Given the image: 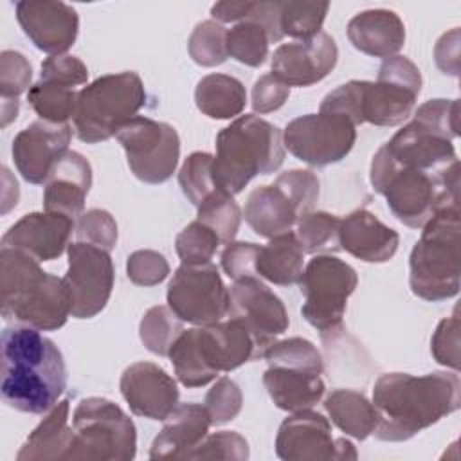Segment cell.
Listing matches in <instances>:
<instances>
[{"mask_svg":"<svg viewBox=\"0 0 461 461\" xmlns=\"http://www.w3.org/2000/svg\"><path fill=\"white\" fill-rule=\"evenodd\" d=\"M373 405L378 414L373 434L382 441H405L459 409L461 382L457 371L385 373L375 382Z\"/></svg>","mask_w":461,"mask_h":461,"instance_id":"obj_1","label":"cell"},{"mask_svg":"<svg viewBox=\"0 0 461 461\" xmlns=\"http://www.w3.org/2000/svg\"><path fill=\"white\" fill-rule=\"evenodd\" d=\"M67 387L59 348L40 330L13 324L2 331V400L29 414L49 412Z\"/></svg>","mask_w":461,"mask_h":461,"instance_id":"obj_2","label":"cell"},{"mask_svg":"<svg viewBox=\"0 0 461 461\" xmlns=\"http://www.w3.org/2000/svg\"><path fill=\"white\" fill-rule=\"evenodd\" d=\"M421 90L420 68L405 56H391L376 81H348L324 95L319 112L346 115L355 126H398L411 113Z\"/></svg>","mask_w":461,"mask_h":461,"instance_id":"obj_3","label":"cell"},{"mask_svg":"<svg viewBox=\"0 0 461 461\" xmlns=\"http://www.w3.org/2000/svg\"><path fill=\"white\" fill-rule=\"evenodd\" d=\"M2 317L40 331L65 326L72 315V297L63 277L52 276L32 256L5 249L0 250Z\"/></svg>","mask_w":461,"mask_h":461,"instance_id":"obj_4","label":"cell"},{"mask_svg":"<svg viewBox=\"0 0 461 461\" xmlns=\"http://www.w3.org/2000/svg\"><path fill=\"white\" fill-rule=\"evenodd\" d=\"M175 375L185 387H202L223 371L263 358L250 331L234 317L184 330L169 349Z\"/></svg>","mask_w":461,"mask_h":461,"instance_id":"obj_5","label":"cell"},{"mask_svg":"<svg viewBox=\"0 0 461 461\" xmlns=\"http://www.w3.org/2000/svg\"><path fill=\"white\" fill-rule=\"evenodd\" d=\"M369 180L396 220L412 229H421L439 209L459 203V162L439 171L396 167L378 148Z\"/></svg>","mask_w":461,"mask_h":461,"instance_id":"obj_6","label":"cell"},{"mask_svg":"<svg viewBox=\"0 0 461 461\" xmlns=\"http://www.w3.org/2000/svg\"><path fill=\"white\" fill-rule=\"evenodd\" d=\"M285 151L283 131L276 124L252 113L240 115L216 135L214 182L234 196L254 176L277 171Z\"/></svg>","mask_w":461,"mask_h":461,"instance_id":"obj_7","label":"cell"},{"mask_svg":"<svg viewBox=\"0 0 461 461\" xmlns=\"http://www.w3.org/2000/svg\"><path fill=\"white\" fill-rule=\"evenodd\" d=\"M409 256V286L425 301H447L461 285L459 203L439 209L423 227Z\"/></svg>","mask_w":461,"mask_h":461,"instance_id":"obj_8","label":"cell"},{"mask_svg":"<svg viewBox=\"0 0 461 461\" xmlns=\"http://www.w3.org/2000/svg\"><path fill=\"white\" fill-rule=\"evenodd\" d=\"M146 104V90L137 72L106 74L77 94L74 130L81 142L97 144L117 131Z\"/></svg>","mask_w":461,"mask_h":461,"instance_id":"obj_9","label":"cell"},{"mask_svg":"<svg viewBox=\"0 0 461 461\" xmlns=\"http://www.w3.org/2000/svg\"><path fill=\"white\" fill-rule=\"evenodd\" d=\"M72 427L74 445L68 459L130 461L135 457V423L106 398H83L74 409Z\"/></svg>","mask_w":461,"mask_h":461,"instance_id":"obj_10","label":"cell"},{"mask_svg":"<svg viewBox=\"0 0 461 461\" xmlns=\"http://www.w3.org/2000/svg\"><path fill=\"white\" fill-rule=\"evenodd\" d=\"M358 285L357 270L331 254H317L308 261L299 281L304 304L301 308L308 324L322 335L340 330L348 299Z\"/></svg>","mask_w":461,"mask_h":461,"instance_id":"obj_11","label":"cell"},{"mask_svg":"<svg viewBox=\"0 0 461 461\" xmlns=\"http://www.w3.org/2000/svg\"><path fill=\"white\" fill-rule=\"evenodd\" d=\"M115 137L131 173L140 182L162 184L173 176L180 157V139L171 124L137 115Z\"/></svg>","mask_w":461,"mask_h":461,"instance_id":"obj_12","label":"cell"},{"mask_svg":"<svg viewBox=\"0 0 461 461\" xmlns=\"http://www.w3.org/2000/svg\"><path fill=\"white\" fill-rule=\"evenodd\" d=\"M166 299L182 322L209 326L229 315V288L212 263L180 265L167 285Z\"/></svg>","mask_w":461,"mask_h":461,"instance_id":"obj_13","label":"cell"},{"mask_svg":"<svg viewBox=\"0 0 461 461\" xmlns=\"http://www.w3.org/2000/svg\"><path fill=\"white\" fill-rule=\"evenodd\" d=\"M357 140L355 124L340 113L319 112L290 121L283 144L295 158L310 166H330L346 158Z\"/></svg>","mask_w":461,"mask_h":461,"instance_id":"obj_14","label":"cell"},{"mask_svg":"<svg viewBox=\"0 0 461 461\" xmlns=\"http://www.w3.org/2000/svg\"><path fill=\"white\" fill-rule=\"evenodd\" d=\"M67 254L68 268L63 279L72 297V317L92 319L112 295L115 274L110 252L85 241H74Z\"/></svg>","mask_w":461,"mask_h":461,"instance_id":"obj_15","label":"cell"},{"mask_svg":"<svg viewBox=\"0 0 461 461\" xmlns=\"http://www.w3.org/2000/svg\"><path fill=\"white\" fill-rule=\"evenodd\" d=\"M229 315L243 322L261 355L290 324L283 301L259 277L234 281L229 290Z\"/></svg>","mask_w":461,"mask_h":461,"instance_id":"obj_16","label":"cell"},{"mask_svg":"<svg viewBox=\"0 0 461 461\" xmlns=\"http://www.w3.org/2000/svg\"><path fill=\"white\" fill-rule=\"evenodd\" d=\"M72 126L34 121L13 140V160L18 173L29 184L47 182L56 162L68 151Z\"/></svg>","mask_w":461,"mask_h":461,"instance_id":"obj_17","label":"cell"},{"mask_svg":"<svg viewBox=\"0 0 461 461\" xmlns=\"http://www.w3.org/2000/svg\"><path fill=\"white\" fill-rule=\"evenodd\" d=\"M16 18L34 47L50 56L65 54L77 38V11L59 0H22Z\"/></svg>","mask_w":461,"mask_h":461,"instance_id":"obj_18","label":"cell"},{"mask_svg":"<svg viewBox=\"0 0 461 461\" xmlns=\"http://www.w3.org/2000/svg\"><path fill=\"white\" fill-rule=\"evenodd\" d=\"M337 58L335 40L321 31L308 40L279 45L272 54V74L288 86H310L335 68Z\"/></svg>","mask_w":461,"mask_h":461,"instance_id":"obj_19","label":"cell"},{"mask_svg":"<svg viewBox=\"0 0 461 461\" xmlns=\"http://www.w3.org/2000/svg\"><path fill=\"white\" fill-rule=\"evenodd\" d=\"M121 394L131 412L164 421L178 405V387L171 375L153 362H135L121 375Z\"/></svg>","mask_w":461,"mask_h":461,"instance_id":"obj_20","label":"cell"},{"mask_svg":"<svg viewBox=\"0 0 461 461\" xmlns=\"http://www.w3.org/2000/svg\"><path fill=\"white\" fill-rule=\"evenodd\" d=\"M380 149L396 167L439 171L459 162L452 140L414 119L398 130Z\"/></svg>","mask_w":461,"mask_h":461,"instance_id":"obj_21","label":"cell"},{"mask_svg":"<svg viewBox=\"0 0 461 461\" xmlns=\"http://www.w3.org/2000/svg\"><path fill=\"white\" fill-rule=\"evenodd\" d=\"M276 454L285 461L337 459V439L328 418L312 409L292 412L279 425Z\"/></svg>","mask_w":461,"mask_h":461,"instance_id":"obj_22","label":"cell"},{"mask_svg":"<svg viewBox=\"0 0 461 461\" xmlns=\"http://www.w3.org/2000/svg\"><path fill=\"white\" fill-rule=\"evenodd\" d=\"M72 230L76 223L65 214L31 212L7 229L2 247L22 250L38 261H52L68 249Z\"/></svg>","mask_w":461,"mask_h":461,"instance_id":"obj_23","label":"cell"},{"mask_svg":"<svg viewBox=\"0 0 461 461\" xmlns=\"http://www.w3.org/2000/svg\"><path fill=\"white\" fill-rule=\"evenodd\" d=\"M92 187V166L77 151L68 149L52 167L45 189L43 209L77 220L85 211V200Z\"/></svg>","mask_w":461,"mask_h":461,"instance_id":"obj_24","label":"cell"},{"mask_svg":"<svg viewBox=\"0 0 461 461\" xmlns=\"http://www.w3.org/2000/svg\"><path fill=\"white\" fill-rule=\"evenodd\" d=\"M339 241L340 249L357 259L385 263L396 254L400 236L367 209H357L340 220Z\"/></svg>","mask_w":461,"mask_h":461,"instance_id":"obj_25","label":"cell"},{"mask_svg":"<svg viewBox=\"0 0 461 461\" xmlns=\"http://www.w3.org/2000/svg\"><path fill=\"white\" fill-rule=\"evenodd\" d=\"M211 416L205 405L200 403H178L164 420V427L155 436L149 457L151 459H185L207 434L211 427Z\"/></svg>","mask_w":461,"mask_h":461,"instance_id":"obj_26","label":"cell"},{"mask_svg":"<svg viewBox=\"0 0 461 461\" xmlns=\"http://www.w3.org/2000/svg\"><path fill=\"white\" fill-rule=\"evenodd\" d=\"M348 38L357 50L387 59L402 50L405 25L394 11L367 9L349 20Z\"/></svg>","mask_w":461,"mask_h":461,"instance_id":"obj_27","label":"cell"},{"mask_svg":"<svg viewBox=\"0 0 461 461\" xmlns=\"http://www.w3.org/2000/svg\"><path fill=\"white\" fill-rule=\"evenodd\" d=\"M249 227L261 238H274L292 230V227L303 216L294 200L276 182L256 187L243 211Z\"/></svg>","mask_w":461,"mask_h":461,"instance_id":"obj_28","label":"cell"},{"mask_svg":"<svg viewBox=\"0 0 461 461\" xmlns=\"http://www.w3.org/2000/svg\"><path fill=\"white\" fill-rule=\"evenodd\" d=\"M70 402H58L38 427L27 436L16 454V461L68 459L74 445V427L68 423Z\"/></svg>","mask_w":461,"mask_h":461,"instance_id":"obj_29","label":"cell"},{"mask_svg":"<svg viewBox=\"0 0 461 461\" xmlns=\"http://www.w3.org/2000/svg\"><path fill=\"white\" fill-rule=\"evenodd\" d=\"M263 384L274 405L286 412L312 409L322 400L326 391L321 375L274 366H268L263 373Z\"/></svg>","mask_w":461,"mask_h":461,"instance_id":"obj_30","label":"cell"},{"mask_svg":"<svg viewBox=\"0 0 461 461\" xmlns=\"http://www.w3.org/2000/svg\"><path fill=\"white\" fill-rule=\"evenodd\" d=\"M304 270V252L295 238V232L288 230L268 240L261 245L256 259V274L259 279L279 286L297 285Z\"/></svg>","mask_w":461,"mask_h":461,"instance_id":"obj_31","label":"cell"},{"mask_svg":"<svg viewBox=\"0 0 461 461\" xmlns=\"http://www.w3.org/2000/svg\"><path fill=\"white\" fill-rule=\"evenodd\" d=\"M196 108L211 119H234L247 104L243 83L227 74L203 76L194 88Z\"/></svg>","mask_w":461,"mask_h":461,"instance_id":"obj_32","label":"cell"},{"mask_svg":"<svg viewBox=\"0 0 461 461\" xmlns=\"http://www.w3.org/2000/svg\"><path fill=\"white\" fill-rule=\"evenodd\" d=\"M324 409L331 421L348 436L366 439L375 432L378 414L362 393L353 389H335L324 400Z\"/></svg>","mask_w":461,"mask_h":461,"instance_id":"obj_33","label":"cell"},{"mask_svg":"<svg viewBox=\"0 0 461 461\" xmlns=\"http://www.w3.org/2000/svg\"><path fill=\"white\" fill-rule=\"evenodd\" d=\"M76 88L40 79L27 92V101L41 121L52 124H67L68 119H74L77 106Z\"/></svg>","mask_w":461,"mask_h":461,"instance_id":"obj_34","label":"cell"},{"mask_svg":"<svg viewBox=\"0 0 461 461\" xmlns=\"http://www.w3.org/2000/svg\"><path fill=\"white\" fill-rule=\"evenodd\" d=\"M270 36L265 25L254 18L234 23L227 31V52L247 67H259L268 58Z\"/></svg>","mask_w":461,"mask_h":461,"instance_id":"obj_35","label":"cell"},{"mask_svg":"<svg viewBox=\"0 0 461 461\" xmlns=\"http://www.w3.org/2000/svg\"><path fill=\"white\" fill-rule=\"evenodd\" d=\"M295 238L304 254H322L340 250V218L326 211H310L295 223Z\"/></svg>","mask_w":461,"mask_h":461,"instance_id":"obj_36","label":"cell"},{"mask_svg":"<svg viewBox=\"0 0 461 461\" xmlns=\"http://www.w3.org/2000/svg\"><path fill=\"white\" fill-rule=\"evenodd\" d=\"M196 220L207 225L218 236L220 243L227 245L234 241L241 223V211L230 193L216 189L196 207Z\"/></svg>","mask_w":461,"mask_h":461,"instance_id":"obj_37","label":"cell"},{"mask_svg":"<svg viewBox=\"0 0 461 461\" xmlns=\"http://www.w3.org/2000/svg\"><path fill=\"white\" fill-rule=\"evenodd\" d=\"M263 358L268 362V366L274 367H286L312 375H322L324 371L321 351L313 346V342L303 337H290L272 342L267 348Z\"/></svg>","mask_w":461,"mask_h":461,"instance_id":"obj_38","label":"cell"},{"mask_svg":"<svg viewBox=\"0 0 461 461\" xmlns=\"http://www.w3.org/2000/svg\"><path fill=\"white\" fill-rule=\"evenodd\" d=\"M184 331L182 321L169 310V306H153L149 308L139 324L140 342L148 351L167 357L171 346Z\"/></svg>","mask_w":461,"mask_h":461,"instance_id":"obj_39","label":"cell"},{"mask_svg":"<svg viewBox=\"0 0 461 461\" xmlns=\"http://www.w3.org/2000/svg\"><path fill=\"white\" fill-rule=\"evenodd\" d=\"M283 36L308 40L321 32L330 2H277Z\"/></svg>","mask_w":461,"mask_h":461,"instance_id":"obj_40","label":"cell"},{"mask_svg":"<svg viewBox=\"0 0 461 461\" xmlns=\"http://www.w3.org/2000/svg\"><path fill=\"white\" fill-rule=\"evenodd\" d=\"M187 50L191 59L200 67L221 65L229 58L227 29L214 20L196 23L187 40Z\"/></svg>","mask_w":461,"mask_h":461,"instance_id":"obj_41","label":"cell"},{"mask_svg":"<svg viewBox=\"0 0 461 461\" xmlns=\"http://www.w3.org/2000/svg\"><path fill=\"white\" fill-rule=\"evenodd\" d=\"M212 158L214 157L207 151H194L184 160L178 171L180 189L194 207H198L211 193L220 189L212 175Z\"/></svg>","mask_w":461,"mask_h":461,"instance_id":"obj_42","label":"cell"},{"mask_svg":"<svg viewBox=\"0 0 461 461\" xmlns=\"http://www.w3.org/2000/svg\"><path fill=\"white\" fill-rule=\"evenodd\" d=\"M218 236L202 221L194 220L185 225L175 240L176 254L182 265H205L211 263L212 256L220 247Z\"/></svg>","mask_w":461,"mask_h":461,"instance_id":"obj_43","label":"cell"},{"mask_svg":"<svg viewBox=\"0 0 461 461\" xmlns=\"http://www.w3.org/2000/svg\"><path fill=\"white\" fill-rule=\"evenodd\" d=\"M185 459H249L247 439L234 430H220L207 434L193 450L187 452Z\"/></svg>","mask_w":461,"mask_h":461,"instance_id":"obj_44","label":"cell"},{"mask_svg":"<svg viewBox=\"0 0 461 461\" xmlns=\"http://www.w3.org/2000/svg\"><path fill=\"white\" fill-rule=\"evenodd\" d=\"M212 425H223L234 420L243 407L241 389L229 376L218 378L205 394L203 402Z\"/></svg>","mask_w":461,"mask_h":461,"instance_id":"obj_45","label":"cell"},{"mask_svg":"<svg viewBox=\"0 0 461 461\" xmlns=\"http://www.w3.org/2000/svg\"><path fill=\"white\" fill-rule=\"evenodd\" d=\"M414 121L452 140L459 135V101L430 99L418 106L414 112Z\"/></svg>","mask_w":461,"mask_h":461,"instance_id":"obj_46","label":"cell"},{"mask_svg":"<svg viewBox=\"0 0 461 461\" xmlns=\"http://www.w3.org/2000/svg\"><path fill=\"white\" fill-rule=\"evenodd\" d=\"M77 241H85L104 250H112L117 243V223L104 209H88L76 220Z\"/></svg>","mask_w":461,"mask_h":461,"instance_id":"obj_47","label":"cell"},{"mask_svg":"<svg viewBox=\"0 0 461 461\" xmlns=\"http://www.w3.org/2000/svg\"><path fill=\"white\" fill-rule=\"evenodd\" d=\"M274 182L281 189H285V193L294 200V203L297 205V209L301 211L303 216L306 212L313 211V207L319 200V193H321V184L313 171L290 169V171L281 173Z\"/></svg>","mask_w":461,"mask_h":461,"instance_id":"obj_48","label":"cell"},{"mask_svg":"<svg viewBox=\"0 0 461 461\" xmlns=\"http://www.w3.org/2000/svg\"><path fill=\"white\" fill-rule=\"evenodd\" d=\"M32 68L27 58L16 50H4L0 54V94L2 99H18L29 88Z\"/></svg>","mask_w":461,"mask_h":461,"instance_id":"obj_49","label":"cell"},{"mask_svg":"<svg viewBox=\"0 0 461 461\" xmlns=\"http://www.w3.org/2000/svg\"><path fill=\"white\" fill-rule=\"evenodd\" d=\"M126 274L137 286H155L169 276V263L160 252L142 249L128 256Z\"/></svg>","mask_w":461,"mask_h":461,"instance_id":"obj_50","label":"cell"},{"mask_svg":"<svg viewBox=\"0 0 461 461\" xmlns=\"http://www.w3.org/2000/svg\"><path fill=\"white\" fill-rule=\"evenodd\" d=\"M430 353L434 360L454 371L459 369V317L443 319L430 340Z\"/></svg>","mask_w":461,"mask_h":461,"instance_id":"obj_51","label":"cell"},{"mask_svg":"<svg viewBox=\"0 0 461 461\" xmlns=\"http://www.w3.org/2000/svg\"><path fill=\"white\" fill-rule=\"evenodd\" d=\"M40 79L54 81V83H61V85L76 88L88 81V68L79 58L70 56V54L49 56L41 63Z\"/></svg>","mask_w":461,"mask_h":461,"instance_id":"obj_52","label":"cell"},{"mask_svg":"<svg viewBox=\"0 0 461 461\" xmlns=\"http://www.w3.org/2000/svg\"><path fill=\"white\" fill-rule=\"evenodd\" d=\"M261 245L250 241H230L221 252V268L232 279L258 277L256 259Z\"/></svg>","mask_w":461,"mask_h":461,"instance_id":"obj_53","label":"cell"},{"mask_svg":"<svg viewBox=\"0 0 461 461\" xmlns=\"http://www.w3.org/2000/svg\"><path fill=\"white\" fill-rule=\"evenodd\" d=\"M290 97V86L285 85L272 72L263 74L252 86V110L256 113H270L279 110Z\"/></svg>","mask_w":461,"mask_h":461,"instance_id":"obj_54","label":"cell"},{"mask_svg":"<svg viewBox=\"0 0 461 461\" xmlns=\"http://www.w3.org/2000/svg\"><path fill=\"white\" fill-rule=\"evenodd\" d=\"M434 59L438 68L447 76H459V29L454 27L452 31L445 32L436 47H434Z\"/></svg>","mask_w":461,"mask_h":461,"instance_id":"obj_55","label":"cell"},{"mask_svg":"<svg viewBox=\"0 0 461 461\" xmlns=\"http://www.w3.org/2000/svg\"><path fill=\"white\" fill-rule=\"evenodd\" d=\"M254 2H218L211 7V16L218 23L243 22L250 16Z\"/></svg>","mask_w":461,"mask_h":461,"instance_id":"obj_56","label":"cell"},{"mask_svg":"<svg viewBox=\"0 0 461 461\" xmlns=\"http://www.w3.org/2000/svg\"><path fill=\"white\" fill-rule=\"evenodd\" d=\"M18 99H2V128H5L18 115Z\"/></svg>","mask_w":461,"mask_h":461,"instance_id":"obj_57","label":"cell"}]
</instances>
